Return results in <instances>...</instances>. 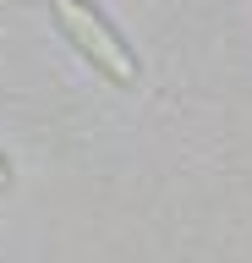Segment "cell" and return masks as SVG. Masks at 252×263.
Listing matches in <instances>:
<instances>
[{
    "label": "cell",
    "mask_w": 252,
    "mask_h": 263,
    "mask_svg": "<svg viewBox=\"0 0 252 263\" xmlns=\"http://www.w3.org/2000/svg\"><path fill=\"white\" fill-rule=\"evenodd\" d=\"M50 16H55V28L66 33V44H77V55H83L104 82H115V88H137L143 66H137L132 44H126V39H121V33L110 28L93 6H88V0H50Z\"/></svg>",
    "instance_id": "1"
},
{
    "label": "cell",
    "mask_w": 252,
    "mask_h": 263,
    "mask_svg": "<svg viewBox=\"0 0 252 263\" xmlns=\"http://www.w3.org/2000/svg\"><path fill=\"white\" fill-rule=\"evenodd\" d=\"M11 186V164H6V154H0V192Z\"/></svg>",
    "instance_id": "2"
}]
</instances>
